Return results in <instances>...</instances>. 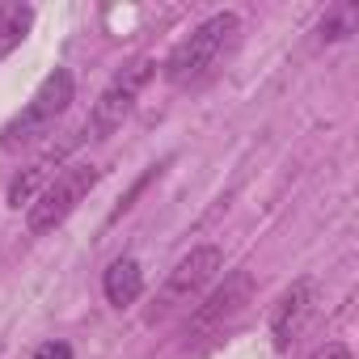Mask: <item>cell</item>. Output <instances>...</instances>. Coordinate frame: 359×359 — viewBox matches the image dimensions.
<instances>
[{"mask_svg": "<svg viewBox=\"0 0 359 359\" xmlns=\"http://www.w3.org/2000/svg\"><path fill=\"white\" fill-rule=\"evenodd\" d=\"M34 30V9L22 5V0H9V5H0V60H9L26 34Z\"/></svg>", "mask_w": 359, "mask_h": 359, "instance_id": "obj_10", "label": "cell"}, {"mask_svg": "<svg viewBox=\"0 0 359 359\" xmlns=\"http://www.w3.org/2000/svg\"><path fill=\"white\" fill-rule=\"evenodd\" d=\"M152 72H156V64H152L148 55H140V60L123 64V68L110 76V85L97 93L93 114H89V118H85V127H81V140H106V135H114V131L123 127V118L135 110V102H140L144 85L152 81Z\"/></svg>", "mask_w": 359, "mask_h": 359, "instance_id": "obj_4", "label": "cell"}, {"mask_svg": "<svg viewBox=\"0 0 359 359\" xmlns=\"http://www.w3.org/2000/svg\"><path fill=\"white\" fill-rule=\"evenodd\" d=\"M72 144H81V135L72 140ZM72 144H60V148H51V152H43L34 165H26L13 182H9V208H22V203H34L47 187H51V177H55V169H64V161H68V152H72Z\"/></svg>", "mask_w": 359, "mask_h": 359, "instance_id": "obj_8", "label": "cell"}, {"mask_svg": "<svg viewBox=\"0 0 359 359\" xmlns=\"http://www.w3.org/2000/svg\"><path fill=\"white\" fill-rule=\"evenodd\" d=\"M97 177H102V169L97 165H68V169H60L55 177H51V187L30 203V212H26V229H30V237H47V233H55L81 203H85V195L97 187Z\"/></svg>", "mask_w": 359, "mask_h": 359, "instance_id": "obj_5", "label": "cell"}, {"mask_svg": "<svg viewBox=\"0 0 359 359\" xmlns=\"http://www.w3.org/2000/svg\"><path fill=\"white\" fill-rule=\"evenodd\" d=\"M313 359H351V351H346L342 342H325V346H321Z\"/></svg>", "mask_w": 359, "mask_h": 359, "instance_id": "obj_12", "label": "cell"}, {"mask_svg": "<svg viewBox=\"0 0 359 359\" xmlns=\"http://www.w3.org/2000/svg\"><path fill=\"white\" fill-rule=\"evenodd\" d=\"M241 39V18L237 13H212L208 22H199L182 43H177L165 60V81L177 89H191L199 81H208L216 72V64L237 47Z\"/></svg>", "mask_w": 359, "mask_h": 359, "instance_id": "obj_1", "label": "cell"}, {"mask_svg": "<svg viewBox=\"0 0 359 359\" xmlns=\"http://www.w3.org/2000/svg\"><path fill=\"white\" fill-rule=\"evenodd\" d=\"M72 93H76V81H72L68 68L47 72V81L34 89V97L22 106V114H13V118L5 123V131H0V148H5V152H22V148L47 140V135L55 131V123L68 114Z\"/></svg>", "mask_w": 359, "mask_h": 359, "instance_id": "obj_2", "label": "cell"}, {"mask_svg": "<svg viewBox=\"0 0 359 359\" xmlns=\"http://www.w3.org/2000/svg\"><path fill=\"white\" fill-rule=\"evenodd\" d=\"M102 292H106V300L114 309L135 304L144 296V271H140V262L135 258H114L106 266V275H102Z\"/></svg>", "mask_w": 359, "mask_h": 359, "instance_id": "obj_9", "label": "cell"}, {"mask_svg": "<svg viewBox=\"0 0 359 359\" xmlns=\"http://www.w3.org/2000/svg\"><path fill=\"white\" fill-rule=\"evenodd\" d=\"M34 359H72V346L68 342H43L34 351Z\"/></svg>", "mask_w": 359, "mask_h": 359, "instance_id": "obj_11", "label": "cell"}, {"mask_svg": "<svg viewBox=\"0 0 359 359\" xmlns=\"http://www.w3.org/2000/svg\"><path fill=\"white\" fill-rule=\"evenodd\" d=\"M313 292H317L313 279H296L292 287L279 292V300H275V309H271V338H275V351H287V346L300 338V330H304V321H309V313H313Z\"/></svg>", "mask_w": 359, "mask_h": 359, "instance_id": "obj_7", "label": "cell"}, {"mask_svg": "<svg viewBox=\"0 0 359 359\" xmlns=\"http://www.w3.org/2000/svg\"><path fill=\"white\" fill-rule=\"evenodd\" d=\"M220 271H224V250H216V245L191 250L182 262H177V266L165 275V283H161V292H156V300H152V309H148L144 321L156 325V321H169L177 309L195 304V300L203 296V287H208Z\"/></svg>", "mask_w": 359, "mask_h": 359, "instance_id": "obj_3", "label": "cell"}, {"mask_svg": "<svg viewBox=\"0 0 359 359\" xmlns=\"http://www.w3.org/2000/svg\"><path fill=\"white\" fill-rule=\"evenodd\" d=\"M254 300V275L250 271H233L203 304H195V317H191V338H212L220 334L224 325H233L245 304Z\"/></svg>", "mask_w": 359, "mask_h": 359, "instance_id": "obj_6", "label": "cell"}]
</instances>
